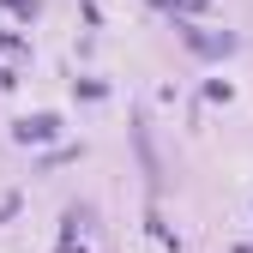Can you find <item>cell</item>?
<instances>
[{
  "label": "cell",
  "mask_w": 253,
  "mask_h": 253,
  "mask_svg": "<svg viewBox=\"0 0 253 253\" xmlns=\"http://www.w3.org/2000/svg\"><path fill=\"white\" fill-rule=\"evenodd\" d=\"M54 133H60V121H54V115H24V121L12 126V139H18V145H48Z\"/></svg>",
  "instance_id": "cell-1"
},
{
  "label": "cell",
  "mask_w": 253,
  "mask_h": 253,
  "mask_svg": "<svg viewBox=\"0 0 253 253\" xmlns=\"http://www.w3.org/2000/svg\"><path fill=\"white\" fill-rule=\"evenodd\" d=\"M157 6H169V12H175V6H181V12H205V0H157Z\"/></svg>",
  "instance_id": "cell-2"
}]
</instances>
